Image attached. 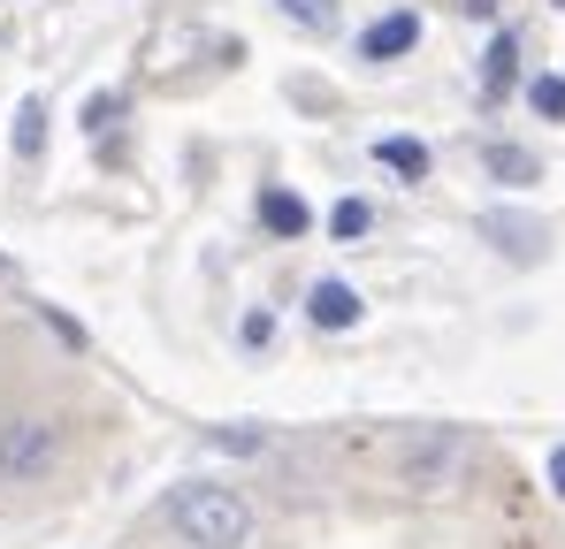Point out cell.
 I'll return each instance as SVG.
<instances>
[{
	"instance_id": "6da1fadb",
	"label": "cell",
	"mask_w": 565,
	"mask_h": 549,
	"mask_svg": "<svg viewBox=\"0 0 565 549\" xmlns=\"http://www.w3.org/2000/svg\"><path fill=\"white\" fill-rule=\"evenodd\" d=\"M169 527L184 549H245L253 542V504L230 481H184V488H169Z\"/></svg>"
},
{
	"instance_id": "3957f363",
	"label": "cell",
	"mask_w": 565,
	"mask_h": 549,
	"mask_svg": "<svg viewBox=\"0 0 565 549\" xmlns=\"http://www.w3.org/2000/svg\"><path fill=\"white\" fill-rule=\"evenodd\" d=\"M54 465H62V420L46 412L0 420V488H39Z\"/></svg>"
},
{
	"instance_id": "5b68a950",
	"label": "cell",
	"mask_w": 565,
	"mask_h": 549,
	"mask_svg": "<svg viewBox=\"0 0 565 549\" xmlns=\"http://www.w3.org/2000/svg\"><path fill=\"white\" fill-rule=\"evenodd\" d=\"M413 46H420V15H413V8H390V15H375V23L360 31V62H367V69L405 62Z\"/></svg>"
},
{
	"instance_id": "ac0fdd59",
	"label": "cell",
	"mask_w": 565,
	"mask_h": 549,
	"mask_svg": "<svg viewBox=\"0 0 565 549\" xmlns=\"http://www.w3.org/2000/svg\"><path fill=\"white\" fill-rule=\"evenodd\" d=\"M551 496H565V443L551 451Z\"/></svg>"
},
{
	"instance_id": "4fadbf2b",
	"label": "cell",
	"mask_w": 565,
	"mask_h": 549,
	"mask_svg": "<svg viewBox=\"0 0 565 549\" xmlns=\"http://www.w3.org/2000/svg\"><path fill=\"white\" fill-rule=\"evenodd\" d=\"M206 443L230 458H260L268 451V428H253V420H222V428H206Z\"/></svg>"
},
{
	"instance_id": "7a4b0ae2",
	"label": "cell",
	"mask_w": 565,
	"mask_h": 549,
	"mask_svg": "<svg viewBox=\"0 0 565 549\" xmlns=\"http://www.w3.org/2000/svg\"><path fill=\"white\" fill-rule=\"evenodd\" d=\"M473 465V428H405L397 443H390V473H397V488L405 496H444V488H459Z\"/></svg>"
},
{
	"instance_id": "52a82bcc",
	"label": "cell",
	"mask_w": 565,
	"mask_h": 549,
	"mask_svg": "<svg viewBox=\"0 0 565 549\" xmlns=\"http://www.w3.org/2000/svg\"><path fill=\"white\" fill-rule=\"evenodd\" d=\"M253 214H260V229H268V237H282V245L313 229V206H306L298 191H282V183H260V198H253Z\"/></svg>"
},
{
	"instance_id": "e0dca14e",
	"label": "cell",
	"mask_w": 565,
	"mask_h": 549,
	"mask_svg": "<svg viewBox=\"0 0 565 549\" xmlns=\"http://www.w3.org/2000/svg\"><path fill=\"white\" fill-rule=\"evenodd\" d=\"M115 115H122V92H99L93 107H85V130H93V138H107V130H115Z\"/></svg>"
},
{
	"instance_id": "8992f818",
	"label": "cell",
	"mask_w": 565,
	"mask_h": 549,
	"mask_svg": "<svg viewBox=\"0 0 565 549\" xmlns=\"http://www.w3.org/2000/svg\"><path fill=\"white\" fill-rule=\"evenodd\" d=\"M360 313H367L360 290L337 282V274H321V282L306 290V321H313V329H360Z\"/></svg>"
},
{
	"instance_id": "277c9868",
	"label": "cell",
	"mask_w": 565,
	"mask_h": 549,
	"mask_svg": "<svg viewBox=\"0 0 565 549\" xmlns=\"http://www.w3.org/2000/svg\"><path fill=\"white\" fill-rule=\"evenodd\" d=\"M473 237H481L497 260H512V268H535V260L551 252V222L527 214V206H481V214H473Z\"/></svg>"
},
{
	"instance_id": "2e32d148",
	"label": "cell",
	"mask_w": 565,
	"mask_h": 549,
	"mask_svg": "<svg viewBox=\"0 0 565 549\" xmlns=\"http://www.w3.org/2000/svg\"><path fill=\"white\" fill-rule=\"evenodd\" d=\"M237 344H245V352H268V344H276V313H268V305H253V313L237 321Z\"/></svg>"
},
{
	"instance_id": "5bb4252c",
	"label": "cell",
	"mask_w": 565,
	"mask_h": 549,
	"mask_svg": "<svg viewBox=\"0 0 565 549\" xmlns=\"http://www.w3.org/2000/svg\"><path fill=\"white\" fill-rule=\"evenodd\" d=\"M367 229H375V206H367V198H344V206L329 214V237H344V245L367 237Z\"/></svg>"
},
{
	"instance_id": "7c38bea8",
	"label": "cell",
	"mask_w": 565,
	"mask_h": 549,
	"mask_svg": "<svg viewBox=\"0 0 565 549\" xmlns=\"http://www.w3.org/2000/svg\"><path fill=\"white\" fill-rule=\"evenodd\" d=\"M39 153H46V99L31 92V99L15 107V161H23V169H39Z\"/></svg>"
},
{
	"instance_id": "30bf717a",
	"label": "cell",
	"mask_w": 565,
	"mask_h": 549,
	"mask_svg": "<svg viewBox=\"0 0 565 549\" xmlns=\"http://www.w3.org/2000/svg\"><path fill=\"white\" fill-rule=\"evenodd\" d=\"M276 15L290 23V31H306V39H329V31L344 23V8H337V0H276Z\"/></svg>"
},
{
	"instance_id": "9c48e42d",
	"label": "cell",
	"mask_w": 565,
	"mask_h": 549,
	"mask_svg": "<svg viewBox=\"0 0 565 549\" xmlns=\"http://www.w3.org/2000/svg\"><path fill=\"white\" fill-rule=\"evenodd\" d=\"M481 169H489V183H504V191H527V183L543 176V161H535L527 146H504V138L481 146Z\"/></svg>"
},
{
	"instance_id": "9a60e30c",
	"label": "cell",
	"mask_w": 565,
	"mask_h": 549,
	"mask_svg": "<svg viewBox=\"0 0 565 549\" xmlns=\"http://www.w3.org/2000/svg\"><path fill=\"white\" fill-rule=\"evenodd\" d=\"M527 107H535L543 122H565V77H535V85H527Z\"/></svg>"
},
{
	"instance_id": "ba28073f",
	"label": "cell",
	"mask_w": 565,
	"mask_h": 549,
	"mask_svg": "<svg viewBox=\"0 0 565 549\" xmlns=\"http://www.w3.org/2000/svg\"><path fill=\"white\" fill-rule=\"evenodd\" d=\"M512 85H520V39H512V31H497V39H489V54H481V107H497Z\"/></svg>"
},
{
	"instance_id": "8fae6325",
	"label": "cell",
	"mask_w": 565,
	"mask_h": 549,
	"mask_svg": "<svg viewBox=\"0 0 565 549\" xmlns=\"http://www.w3.org/2000/svg\"><path fill=\"white\" fill-rule=\"evenodd\" d=\"M375 161L397 183H420V176H428V146H420V138H375Z\"/></svg>"
}]
</instances>
